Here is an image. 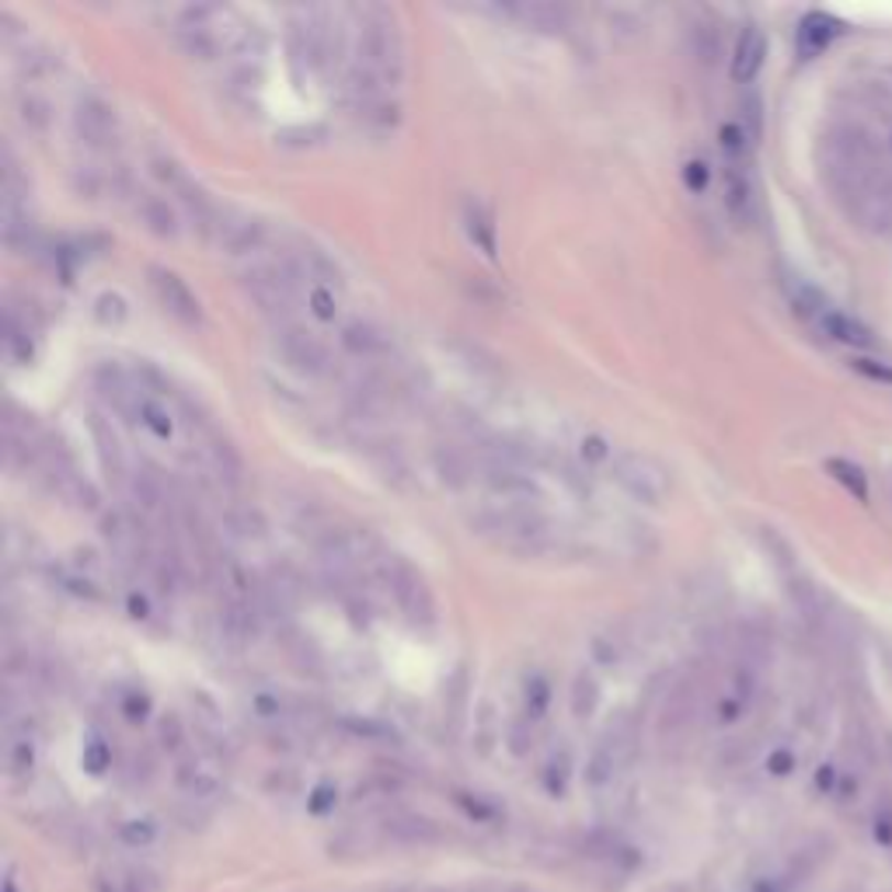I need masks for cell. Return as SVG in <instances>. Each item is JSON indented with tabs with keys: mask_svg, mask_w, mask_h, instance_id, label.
<instances>
[{
	"mask_svg": "<svg viewBox=\"0 0 892 892\" xmlns=\"http://www.w3.org/2000/svg\"><path fill=\"white\" fill-rule=\"evenodd\" d=\"M175 781L189 799H213L223 788V767L216 754H186L175 767Z\"/></svg>",
	"mask_w": 892,
	"mask_h": 892,
	"instance_id": "cell-15",
	"label": "cell"
},
{
	"mask_svg": "<svg viewBox=\"0 0 892 892\" xmlns=\"http://www.w3.org/2000/svg\"><path fill=\"white\" fill-rule=\"evenodd\" d=\"M635 757H638V725L632 718H621L596 739L590 760H586V784L593 792H606V788H614L632 770Z\"/></svg>",
	"mask_w": 892,
	"mask_h": 892,
	"instance_id": "cell-4",
	"label": "cell"
},
{
	"mask_svg": "<svg viewBox=\"0 0 892 892\" xmlns=\"http://www.w3.org/2000/svg\"><path fill=\"white\" fill-rule=\"evenodd\" d=\"M80 763H85V770L88 774H105V770L112 767V746L105 743V739H88L85 743V754H80Z\"/></svg>",
	"mask_w": 892,
	"mask_h": 892,
	"instance_id": "cell-45",
	"label": "cell"
},
{
	"mask_svg": "<svg viewBox=\"0 0 892 892\" xmlns=\"http://www.w3.org/2000/svg\"><path fill=\"white\" fill-rule=\"evenodd\" d=\"M308 300H311V308H314L317 317H335V300H332V293L324 290V287H314L308 293Z\"/></svg>",
	"mask_w": 892,
	"mask_h": 892,
	"instance_id": "cell-54",
	"label": "cell"
},
{
	"mask_svg": "<svg viewBox=\"0 0 892 892\" xmlns=\"http://www.w3.org/2000/svg\"><path fill=\"white\" fill-rule=\"evenodd\" d=\"M691 49L701 64H715L722 53V38H718V25L715 22H694L691 29Z\"/></svg>",
	"mask_w": 892,
	"mask_h": 892,
	"instance_id": "cell-41",
	"label": "cell"
},
{
	"mask_svg": "<svg viewBox=\"0 0 892 892\" xmlns=\"http://www.w3.org/2000/svg\"><path fill=\"white\" fill-rule=\"evenodd\" d=\"M590 653H593L596 666H603V669H614V666H621V662H624V656H627V642H624V635H621V632H614V627H606V632L593 635V642H590Z\"/></svg>",
	"mask_w": 892,
	"mask_h": 892,
	"instance_id": "cell-36",
	"label": "cell"
},
{
	"mask_svg": "<svg viewBox=\"0 0 892 892\" xmlns=\"http://www.w3.org/2000/svg\"><path fill=\"white\" fill-rule=\"evenodd\" d=\"M150 175L160 181V189H168V196H175L181 202V210L192 216L196 227L207 234V237H213L223 210L210 199V192L202 189L199 181L186 168H181L178 160H171V157H150Z\"/></svg>",
	"mask_w": 892,
	"mask_h": 892,
	"instance_id": "cell-7",
	"label": "cell"
},
{
	"mask_svg": "<svg viewBox=\"0 0 892 892\" xmlns=\"http://www.w3.org/2000/svg\"><path fill=\"white\" fill-rule=\"evenodd\" d=\"M287 252H290V258L300 266L303 279L311 282V290H314V287H324V290L342 287V269H338V261H335L328 252H324V248H317L314 241H300V245H293V248H287Z\"/></svg>",
	"mask_w": 892,
	"mask_h": 892,
	"instance_id": "cell-19",
	"label": "cell"
},
{
	"mask_svg": "<svg viewBox=\"0 0 892 892\" xmlns=\"http://www.w3.org/2000/svg\"><path fill=\"white\" fill-rule=\"evenodd\" d=\"M816 328H819L826 338H834V342H840V346H847V349H861V353L876 349V332H871L865 321L850 317V314H844V311H837V308H826V311L816 317Z\"/></svg>",
	"mask_w": 892,
	"mask_h": 892,
	"instance_id": "cell-21",
	"label": "cell"
},
{
	"mask_svg": "<svg viewBox=\"0 0 892 892\" xmlns=\"http://www.w3.org/2000/svg\"><path fill=\"white\" fill-rule=\"evenodd\" d=\"M94 889L98 892H144V879H140V871H133V868L105 865L98 871Z\"/></svg>",
	"mask_w": 892,
	"mask_h": 892,
	"instance_id": "cell-38",
	"label": "cell"
},
{
	"mask_svg": "<svg viewBox=\"0 0 892 892\" xmlns=\"http://www.w3.org/2000/svg\"><path fill=\"white\" fill-rule=\"evenodd\" d=\"M74 133L88 150L109 154L119 144V115L105 98L80 94L74 105Z\"/></svg>",
	"mask_w": 892,
	"mask_h": 892,
	"instance_id": "cell-10",
	"label": "cell"
},
{
	"mask_svg": "<svg viewBox=\"0 0 892 892\" xmlns=\"http://www.w3.org/2000/svg\"><path fill=\"white\" fill-rule=\"evenodd\" d=\"M38 760V746H35V728L32 725H18L8 722V739H4V767L11 778H29Z\"/></svg>",
	"mask_w": 892,
	"mask_h": 892,
	"instance_id": "cell-24",
	"label": "cell"
},
{
	"mask_svg": "<svg viewBox=\"0 0 892 892\" xmlns=\"http://www.w3.org/2000/svg\"><path fill=\"white\" fill-rule=\"evenodd\" d=\"M119 712H123L130 722H144L150 715V698L144 691H126L119 698Z\"/></svg>",
	"mask_w": 892,
	"mask_h": 892,
	"instance_id": "cell-49",
	"label": "cell"
},
{
	"mask_svg": "<svg viewBox=\"0 0 892 892\" xmlns=\"http://www.w3.org/2000/svg\"><path fill=\"white\" fill-rule=\"evenodd\" d=\"M18 119H22L29 133L43 136L53 126V101L29 91V94H22V101H18Z\"/></svg>",
	"mask_w": 892,
	"mask_h": 892,
	"instance_id": "cell-32",
	"label": "cell"
},
{
	"mask_svg": "<svg viewBox=\"0 0 892 892\" xmlns=\"http://www.w3.org/2000/svg\"><path fill=\"white\" fill-rule=\"evenodd\" d=\"M353 112L359 123H367L380 133H388L401 123V105L391 98V94H377V98H359L353 101Z\"/></svg>",
	"mask_w": 892,
	"mask_h": 892,
	"instance_id": "cell-28",
	"label": "cell"
},
{
	"mask_svg": "<svg viewBox=\"0 0 892 892\" xmlns=\"http://www.w3.org/2000/svg\"><path fill=\"white\" fill-rule=\"evenodd\" d=\"M136 422H140V425H147V430H150L157 439H171V436H175V419H171V412H168L157 398H150L147 391H144V398H140Z\"/></svg>",
	"mask_w": 892,
	"mask_h": 892,
	"instance_id": "cell-34",
	"label": "cell"
},
{
	"mask_svg": "<svg viewBox=\"0 0 892 892\" xmlns=\"http://www.w3.org/2000/svg\"><path fill=\"white\" fill-rule=\"evenodd\" d=\"M223 526H227L231 537H241V540H258L261 534H266V520H261L258 510H248V505H234V510H227Z\"/></svg>",
	"mask_w": 892,
	"mask_h": 892,
	"instance_id": "cell-35",
	"label": "cell"
},
{
	"mask_svg": "<svg viewBox=\"0 0 892 892\" xmlns=\"http://www.w3.org/2000/svg\"><path fill=\"white\" fill-rule=\"evenodd\" d=\"M757 691H760V669L754 662H736L725 673L722 694L715 698V722L718 725L739 722L749 712V704L757 701Z\"/></svg>",
	"mask_w": 892,
	"mask_h": 892,
	"instance_id": "cell-12",
	"label": "cell"
},
{
	"mask_svg": "<svg viewBox=\"0 0 892 892\" xmlns=\"http://www.w3.org/2000/svg\"><path fill=\"white\" fill-rule=\"evenodd\" d=\"M338 346L363 363H373V359H388L394 353V338L383 332L380 324L356 317L338 328Z\"/></svg>",
	"mask_w": 892,
	"mask_h": 892,
	"instance_id": "cell-16",
	"label": "cell"
},
{
	"mask_svg": "<svg viewBox=\"0 0 892 892\" xmlns=\"http://www.w3.org/2000/svg\"><path fill=\"white\" fill-rule=\"evenodd\" d=\"M540 781L547 788V795H555V799L569 792V781H572V749L569 746H558L547 754V760L540 767Z\"/></svg>",
	"mask_w": 892,
	"mask_h": 892,
	"instance_id": "cell-29",
	"label": "cell"
},
{
	"mask_svg": "<svg viewBox=\"0 0 892 892\" xmlns=\"http://www.w3.org/2000/svg\"><path fill=\"white\" fill-rule=\"evenodd\" d=\"M763 59H767V35L757 25H746L736 38L728 74H733L736 85H754L757 74L763 70Z\"/></svg>",
	"mask_w": 892,
	"mask_h": 892,
	"instance_id": "cell-20",
	"label": "cell"
},
{
	"mask_svg": "<svg viewBox=\"0 0 892 892\" xmlns=\"http://www.w3.org/2000/svg\"><path fill=\"white\" fill-rule=\"evenodd\" d=\"M464 227H468V237L484 255L489 258L495 255V216L489 210V202L475 196L464 199Z\"/></svg>",
	"mask_w": 892,
	"mask_h": 892,
	"instance_id": "cell-27",
	"label": "cell"
},
{
	"mask_svg": "<svg viewBox=\"0 0 892 892\" xmlns=\"http://www.w3.org/2000/svg\"><path fill=\"white\" fill-rule=\"evenodd\" d=\"M547 707H551V683H547L540 673H531L526 677V687H523V715L537 725L547 715Z\"/></svg>",
	"mask_w": 892,
	"mask_h": 892,
	"instance_id": "cell-37",
	"label": "cell"
},
{
	"mask_svg": "<svg viewBox=\"0 0 892 892\" xmlns=\"http://www.w3.org/2000/svg\"><path fill=\"white\" fill-rule=\"evenodd\" d=\"M876 837L882 844H892V805H885L882 813L876 816Z\"/></svg>",
	"mask_w": 892,
	"mask_h": 892,
	"instance_id": "cell-55",
	"label": "cell"
},
{
	"mask_svg": "<svg viewBox=\"0 0 892 892\" xmlns=\"http://www.w3.org/2000/svg\"><path fill=\"white\" fill-rule=\"evenodd\" d=\"M272 349L282 359V367H290L300 377L324 380V377L335 373V353L324 346V342L311 328H303L300 321L276 324V328H272Z\"/></svg>",
	"mask_w": 892,
	"mask_h": 892,
	"instance_id": "cell-5",
	"label": "cell"
},
{
	"mask_svg": "<svg viewBox=\"0 0 892 892\" xmlns=\"http://www.w3.org/2000/svg\"><path fill=\"white\" fill-rule=\"evenodd\" d=\"M826 471L834 481H840L844 489L855 495L858 502H868V475L861 471V464L847 460V457H829L826 460Z\"/></svg>",
	"mask_w": 892,
	"mask_h": 892,
	"instance_id": "cell-33",
	"label": "cell"
},
{
	"mask_svg": "<svg viewBox=\"0 0 892 892\" xmlns=\"http://www.w3.org/2000/svg\"><path fill=\"white\" fill-rule=\"evenodd\" d=\"M722 202L725 213L736 227H749L757 216V186L749 157L743 160H722Z\"/></svg>",
	"mask_w": 892,
	"mask_h": 892,
	"instance_id": "cell-11",
	"label": "cell"
},
{
	"mask_svg": "<svg viewBox=\"0 0 892 892\" xmlns=\"http://www.w3.org/2000/svg\"><path fill=\"white\" fill-rule=\"evenodd\" d=\"M850 367H855V373H861L865 380L889 383V388H892V363H889V359H868V356H855V359H850Z\"/></svg>",
	"mask_w": 892,
	"mask_h": 892,
	"instance_id": "cell-47",
	"label": "cell"
},
{
	"mask_svg": "<svg viewBox=\"0 0 892 892\" xmlns=\"http://www.w3.org/2000/svg\"><path fill=\"white\" fill-rule=\"evenodd\" d=\"M4 889H8V892H14V882H11V879H8V885H4Z\"/></svg>",
	"mask_w": 892,
	"mask_h": 892,
	"instance_id": "cell-56",
	"label": "cell"
},
{
	"mask_svg": "<svg viewBox=\"0 0 892 892\" xmlns=\"http://www.w3.org/2000/svg\"><path fill=\"white\" fill-rule=\"evenodd\" d=\"M91 436H94V450H98V460H101V471L109 475V481L115 484H130V460H126V450H123V443H119V436L112 433V425L109 422H101L98 415L91 419Z\"/></svg>",
	"mask_w": 892,
	"mask_h": 892,
	"instance_id": "cell-23",
	"label": "cell"
},
{
	"mask_svg": "<svg viewBox=\"0 0 892 892\" xmlns=\"http://www.w3.org/2000/svg\"><path fill=\"white\" fill-rule=\"evenodd\" d=\"M157 743L168 749L171 757H186V746H189V733H186V725H181L178 715H165L157 722Z\"/></svg>",
	"mask_w": 892,
	"mask_h": 892,
	"instance_id": "cell-42",
	"label": "cell"
},
{
	"mask_svg": "<svg viewBox=\"0 0 892 892\" xmlns=\"http://www.w3.org/2000/svg\"><path fill=\"white\" fill-rule=\"evenodd\" d=\"M767 770H770V774H778V778L792 774V770H795V754H792V749H774V754H770V760H767Z\"/></svg>",
	"mask_w": 892,
	"mask_h": 892,
	"instance_id": "cell-53",
	"label": "cell"
},
{
	"mask_svg": "<svg viewBox=\"0 0 892 892\" xmlns=\"http://www.w3.org/2000/svg\"><path fill=\"white\" fill-rule=\"evenodd\" d=\"M611 478L624 495H632L642 505H662L673 492V478L662 468L653 454L638 450H621L611 460Z\"/></svg>",
	"mask_w": 892,
	"mask_h": 892,
	"instance_id": "cell-6",
	"label": "cell"
},
{
	"mask_svg": "<svg viewBox=\"0 0 892 892\" xmlns=\"http://www.w3.org/2000/svg\"><path fill=\"white\" fill-rule=\"evenodd\" d=\"M154 837H157L154 819H140V816H133V819H123V823H119V840L130 844V847H147V844H154Z\"/></svg>",
	"mask_w": 892,
	"mask_h": 892,
	"instance_id": "cell-44",
	"label": "cell"
},
{
	"mask_svg": "<svg viewBox=\"0 0 892 892\" xmlns=\"http://www.w3.org/2000/svg\"><path fill=\"white\" fill-rule=\"evenodd\" d=\"M126 495L133 502V513L144 520V523H157L168 516V484L160 481L157 471L150 468H136L130 475V484H126Z\"/></svg>",
	"mask_w": 892,
	"mask_h": 892,
	"instance_id": "cell-17",
	"label": "cell"
},
{
	"mask_svg": "<svg viewBox=\"0 0 892 892\" xmlns=\"http://www.w3.org/2000/svg\"><path fill=\"white\" fill-rule=\"evenodd\" d=\"M335 802H338L335 784H317L314 792L308 795V809H311L314 816H324L328 809H335Z\"/></svg>",
	"mask_w": 892,
	"mask_h": 892,
	"instance_id": "cell-50",
	"label": "cell"
},
{
	"mask_svg": "<svg viewBox=\"0 0 892 892\" xmlns=\"http://www.w3.org/2000/svg\"><path fill=\"white\" fill-rule=\"evenodd\" d=\"M707 178H712V171H707V165H704L701 157H698V160H691V165L683 168V181H687V189H691V192H704Z\"/></svg>",
	"mask_w": 892,
	"mask_h": 892,
	"instance_id": "cell-51",
	"label": "cell"
},
{
	"mask_svg": "<svg viewBox=\"0 0 892 892\" xmlns=\"http://www.w3.org/2000/svg\"><path fill=\"white\" fill-rule=\"evenodd\" d=\"M252 712H255L261 722L279 725L282 718L290 715V704H287V698H282L279 691H272V687H258V691L252 694Z\"/></svg>",
	"mask_w": 892,
	"mask_h": 892,
	"instance_id": "cell-40",
	"label": "cell"
},
{
	"mask_svg": "<svg viewBox=\"0 0 892 892\" xmlns=\"http://www.w3.org/2000/svg\"><path fill=\"white\" fill-rule=\"evenodd\" d=\"M213 245L223 252V255H234V258H252V255H261L269 245H272V223L261 220L255 213H231L223 210L216 231H213Z\"/></svg>",
	"mask_w": 892,
	"mask_h": 892,
	"instance_id": "cell-9",
	"label": "cell"
},
{
	"mask_svg": "<svg viewBox=\"0 0 892 892\" xmlns=\"http://www.w3.org/2000/svg\"><path fill=\"white\" fill-rule=\"evenodd\" d=\"M383 582H388V593L394 596L398 611L409 617L415 627H433L436 624V600L425 576L415 569L412 561H404L398 555L383 558Z\"/></svg>",
	"mask_w": 892,
	"mask_h": 892,
	"instance_id": "cell-8",
	"label": "cell"
},
{
	"mask_svg": "<svg viewBox=\"0 0 892 892\" xmlns=\"http://www.w3.org/2000/svg\"><path fill=\"white\" fill-rule=\"evenodd\" d=\"M126 314H130V308H126V300L119 297V293H101L94 300V321L105 324V328H115V324H123Z\"/></svg>",
	"mask_w": 892,
	"mask_h": 892,
	"instance_id": "cell-43",
	"label": "cell"
},
{
	"mask_svg": "<svg viewBox=\"0 0 892 892\" xmlns=\"http://www.w3.org/2000/svg\"><path fill=\"white\" fill-rule=\"evenodd\" d=\"M600 694H603V691H600V680H596L593 669H579L576 680H572V698H569L572 715H576L579 722L593 718V715H596V707H600Z\"/></svg>",
	"mask_w": 892,
	"mask_h": 892,
	"instance_id": "cell-31",
	"label": "cell"
},
{
	"mask_svg": "<svg viewBox=\"0 0 892 892\" xmlns=\"http://www.w3.org/2000/svg\"><path fill=\"white\" fill-rule=\"evenodd\" d=\"M175 46L181 49V56L196 59V64H213V59H220L223 49H227V38L220 35V25L175 29Z\"/></svg>",
	"mask_w": 892,
	"mask_h": 892,
	"instance_id": "cell-26",
	"label": "cell"
},
{
	"mask_svg": "<svg viewBox=\"0 0 892 892\" xmlns=\"http://www.w3.org/2000/svg\"><path fill=\"white\" fill-rule=\"evenodd\" d=\"M133 210H136V220L144 223V227L154 234V237H165V241H175L181 234V220H178V210L165 196H154V192H136L133 196Z\"/></svg>",
	"mask_w": 892,
	"mask_h": 892,
	"instance_id": "cell-22",
	"label": "cell"
},
{
	"mask_svg": "<svg viewBox=\"0 0 892 892\" xmlns=\"http://www.w3.org/2000/svg\"><path fill=\"white\" fill-rule=\"evenodd\" d=\"M840 35H844V22H837L834 14L809 11L802 22H799V32H795L799 56L802 59H816V56H823L829 46H834Z\"/></svg>",
	"mask_w": 892,
	"mask_h": 892,
	"instance_id": "cell-18",
	"label": "cell"
},
{
	"mask_svg": "<svg viewBox=\"0 0 892 892\" xmlns=\"http://www.w3.org/2000/svg\"><path fill=\"white\" fill-rule=\"evenodd\" d=\"M582 457H590V460H606V464H611V460H614V450H611V446H606L603 436H586V439H582Z\"/></svg>",
	"mask_w": 892,
	"mask_h": 892,
	"instance_id": "cell-52",
	"label": "cell"
},
{
	"mask_svg": "<svg viewBox=\"0 0 892 892\" xmlns=\"http://www.w3.org/2000/svg\"><path fill=\"white\" fill-rule=\"evenodd\" d=\"M383 834H388L394 844H409V847H430L443 840L439 823H433L430 816H415V813H398L383 823Z\"/></svg>",
	"mask_w": 892,
	"mask_h": 892,
	"instance_id": "cell-25",
	"label": "cell"
},
{
	"mask_svg": "<svg viewBox=\"0 0 892 892\" xmlns=\"http://www.w3.org/2000/svg\"><path fill=\"white\" fill-rule=\"evenodd\" d=\"M468 526L481 540H489L499 551L516 555V558H551L565 551L558 523L547 516L540 505L489 502V505H478L468 516Z\"/></svg>",
	"mask_w": 892,
	"mask_h": 892,
	"instance_id": "cell-2",
	"label": "cell"
},
{
	"mask_svg": "<svg viewBox=\"0 0 892 892\" xmlns=\"http://www.w3.org/2000/svg\"><path fill=\"white\" fill-rule=\"evenodd\" d=\"M53 70H56V59L46 49H32L25 56H18V74L29 77V80H38V77H46Z\"/></svg>",
	"mask_w": 892,
	"mask_h": 892,
	"instance_id": "cell-46",
	"label": "cell"
},
{
	"mask_svg": "<svg viewBox=\"0 0 892 892\" xmlns=\"http://www.w3.org/2000/svg\"><path fill=\"white\" fill-rule=\"evenodd\" d=\"M433 471L446 489L464 492L478 489V457L468 443H436L433 446Z\"/></svg>",
	"mask_w": 892,
	"mask_h": 892,
	"instance_id": "cell-14",
	"label": "cell"
},
{
	"mask_svg": "<svg viewBox=\"0 0 892 892\" xmlns=\"http://www.w3.org/2000/svg\"><path fill=\"white\" fill-rule=\"evenodd\" d=\"M505 11L523 18L526 25H534L540 32H558V29L569 25V18H572V11L561 8V4H516V8H505Z\"/></svg>",
	"mask_w": 892,
	"mask_h": 892,
	"instance_id": "cell-30",
	"label": "cell"
},
{
	"mask_svg": "<svg viewBox=\"0 0 892 892\" xmlns=\"http://www.w3.org/2000/svg\"><path fill=\"white\" fill-rule=\"evenodd\" d=\"M823 178L847 216L892 237V157L868 123H840L823 140Z\"/></svg>",
	"mask_w": 892,
	"mask_h": 892,
	"instance_id": "cell-1",
	"label": "cell"
},
{
	"mask_svg": "<svg viewBox=\"0 0 892 892\" xmlns=\"http://www.w3.org/2000/svg\"><path fill=\"white\" fill-rule=\"evenodd\" d=\"M359 38H356V64L380 74L394 88L404 74V46L391 8H363L359 11Z\"/></svg>",
	"mask_w": 892,
	"mask_h": 892,
	"instance_id": "cell-3",
	"label": "cell"
},
{
	"mask_svg": "<svg viewBox=\"0 0 892 892\" xmlns=\"http://www.w3.org/2000/svg\"><path fill=\"white\" fill-rule=\"evenodd\" d=\"M531 746H534V722L526 718V715H520L510 725V749H513V757H523Z\"/></svg>",
	"mask_w": 892,
	"mask_h": 892,
	"instance_id": "cell-48",
	"label": "cell"
},
{
	"mask_svg": "<svg viewBox=\"0 0 892 892\" xmlns=\"http://www.w3.org/2000/svg\"><path fill=\"white\" fill-rule=\"evenodd\" d=\"M4 346H8L11 359H18V363L32 359V328H29V321H18L14 311H8V321H4Z\"/></svg>",
	"mask_w": 892,
	"mask_h": 892,
	"instance_id": "cell-39",
	"label": "cell"
},
{
	"mask_svg": "<svg viewBox=\"0 0 892 892\" xmlns=\"http://www.w3.org/2000/svg\"><path fill=\"white\" fill-rule=\"evenodd\" d=\"M147 279H150V290H154L157 303H160V308H165L175 321L189 324V328L202 321L199 300H196V293L189 290V282L181 279L178 272L160 269V266H150V269H147Z\"/></svg>",
	"mask_w": 892,
	"mask_h": 892,
	"instance_id": "cell-13",
	"label": "cell"
}]
</instances>
